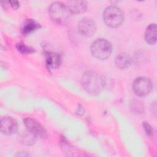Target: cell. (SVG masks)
I'll return each mask as SVG.
<instances>
[{"label":"cell","instance_id":"obj_18","mask_svg":"<svg viewBox=\"0 0 157 157\" xmlns=\"http://www.w3.org/2000/svg\"><path fill=\"white\" fill-rule=\"evenodd\" d=\"M75 113H76V114H77L78 115H80V116L83 115L84 114V113H85L84 107L82 105L79 104L78 105V107L77 108V109L75 110Z\"/></svg>","mask_w":157,"mask_h":157},{"label":"cell","instance_id":"obj_16","mask_svg":"<svg viewBox=\"0 0 157 157\" xmlns=\"http://www.w3.org/2000/svg\"><path fill=\"white\" fill-rule=\"evenodd\" d=\"M16 48L20 53L23 54H29L35 52V50L33 48L21 42L16 45Z\"/></svg>","mask_w":157,"mask_h":157},{"label":"cell","instance_id":"obj_5","mask_svg":"<svg viewBox=\"0 0 157 157\" xmlns=\"http://www.w3.org/2000/svg\"><path fill=\"white\" fill-rule=\"evenodd\" d=\"M132 88L134 93L137 96L143 97L150 93L153 88V84L148 78L139 77L134 80Z\"/></svg>","mask_w":157,"mask_h":157},{"label":"cell","instance_id":"obj_2","mask_svg":"<svg viewBox=\"0 0 157 157\" xmlns=\"http://www.w3.org/2000/svg\"><path fill=\"white\" fill-rule=\"evenodd\" d=\"M48 14L55 23L61 25L67 24L71 17V13L66 5L60 2H55L50 5L48 9Z\"/></svg>","mask_w":157,"mask_h":157},{"label":"cell","instance_id":"obj_4","mask_svg":"<svg viewBox=\"0 0 157 157\" xmlns=\"http://www.w3.org/2000/svg\"><path fill=\"white\" fill-rule=\"evenodd\" d=\"M112 45L107 40L98 39L91 45L92 55L99 59H105L109 58L112 53Z\"/></svg>","mask_w":157,"mask_h":157},{"label":"cell","instance_id":"obj_19","mask_svg":"<svg viewBox=\"0 0 157 157\" xmlns=\"http://www.w3.org/2000/svg\"><path fill=\"white\" fill-rule=\"evenodd\" d=\"M9 3L13 9H17L20 6V4L17 1H9Z\"/></svg>","mask_w":157,"mask_h":157},{"label":"cell","instance_id":"obj_17","mask_svg":"<svg viewBox=\"0 0 157 157\" xmlns=\"http://www.w3.org/2000/svg\"><path fill=\"white\" fill-rule=\"evenodd\" d=\"M142 125L145 129V132L147 136H148V137H152L153 136V132H154V131L152 127L147 122H143Z\"/></svg>","mask_w":157,"mask_h":157},{"label":"cell","instance_id":"obj_9","mask_svg":"<svg viewBox=\"0 0 157 157\" xmlns=\"http://www.w3.org/2000/svg\"><path fill=\"white\" fill-rule=\"evenodd\" d=\"M67 9L71 14L84 13L87 9V2L84 1H71L67 2Z\"/></svg>","mask_w":157,"mask_h":157},{"label":"cell","instance_id":"obj_6","mask_svg":"<svg viewBox=\"0 0 157 157\" xmlns=\"http://www.w3.org/2000/svg\"><path fill=\"white\" fill-rule=\"evenodd\" d=\"M23 122L26 128L36 137L41 139H45L48 137L45 129L36 120L32 118H26L24 119Z\"/></svg>","mask_w":157,"mask_h":157},{"label":"cell","instance_id":"obj_3","mask_svg":"<svg viewBox=\"0 0 157 157\" xmlns=\"http://www.w3.org/2000/svg\"><path fill=\"white\" fill-rule=\"evenodd\" d=\"M103 20L107 26L115 28L120 26L124 21V13L122 10L115 6L106 7L103 12Z\"/></svg>","mask_w":157,"mask_h":157},{"label":"cell","instance_id":"obj_7","mask_svg":"<svg viewBox=\"0 0 157 157\" xmlns=\"http://www.w3.org/2000/svg\"><path fill=\"white\" fill-rule=\"evenodd\" d=\"M78 29L82 35L86 37H91L96 31V25L93 19L85 17L79 21Z\"/></svg>","mask_w":157,"mask_h":157},{"label":"cell","instance_id":"obj_12","mask_svg":"<svg viewBox=\"0 0 157 157\" xmlns=\"http://www.w3.org/2000/svg\"><path fill=\"white\" fill-rule=\"evenodd\" d=\"M157 28L155 23L150 24L145 33V40L150 45H154L156 42Z\"/></svg>","mask_w":157,"mask_h":157},{"label":"cell","instance_id":"obj_10","mask_svg":"<svg viewBox=\"0 0 157 157\" xmlns=\"http://www.w3.org/2000/svg\"><path fill=\"white\" fill-rule=\"evenodd\" d=\"M45 56L46 65L49 69H56L60 65L61 59L59 55L55 53L47 52L45 53Z\"/></svg>","mask_w":157,"mask_h":157},{"label":"cell","instance_id":"obj_13","mask_svg":"<svg viewBox=\"0 0 157 157\" xmlns=\"http://www.w3.org/2000/svg\"><path fill=\"white\" fill-rule=\"evenodd\" d=\"M36 138L37 137L28 129V131L21 132L18 136L19 142L26 145H31L34 144L36 141Z\"/></svg>","mask_w":157,"mask_h":157},{"label":"cell","instance_id":"obj_8","mask_svg":"<svg viewBox=\"0 0 157 157\" xmlns=\"http://www.w3.org/2000/svg\"><path fill=\"white\" fill-rule=\"evenodd\" d=\"M0 129L2 134L12 135L18 131V123L12 117H5L1 120Z\"/></svg>","mask_w":157,"mask_h":157},{"label":"cell","instance_id":"obj_1","mask_svg":"<svg viewBox=\"0 0 157 157\" xmlns=\"http://www.w3.org/2000/svg\"><path fill=\"white\" fill-rule=\"evenodd\" d=\"M82 84L88 93L91 95H98L103 90L105 81L98 73L93 71H88L82 77Z\"/></svg>","mask_w":157,"mask_h":157},{"label":"cell","instance_id":"obj_14","mask_svg":"<svg viewBox=\"0 0 157 157\" xmlns=\"http://www.w3.org/2000/svg\"><path fill=\"white\" fill-rule=\"evenodd\" d=\"M40 26L35 20L33 19L26 20L21 28V33L24 36H27L34 32V31L39 29Z\"/></svg>","mask_w":157,"mask_h":157},{"label":"cell","instance_id":"obj_15","mask_svg":"<svg viewBox=\"0 0 157 157\" xmlns=\"http://www.w3.org/2000/svg\"><path fill=\"white\" fill-rule=\"evenodd\" d=\"M131 110L137 113H143L144 112V105L143 103L139 100H133L130 103Z\"/></svg>","mask_w":157,"mask_h":157},{"label":"cell","instance_id":"obj_11","mask_svg":"<svg viewBox=\"0 0 157 157\" xmlns=\"http://www.w3.org/2000/svg\"><path fill=\"white\" fill-rule=\"evenodd\" d=\"M115 63L116 66L121 70L129 68L131 64V58L126 53H119L115 58Z\"/></svg>","mask_w":157,"mask_h":157}]
</instances>
